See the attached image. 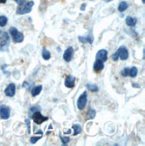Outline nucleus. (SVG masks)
I'll return each instance as SVG.
<instances>
[{"label": "nucleus", "mask_w": 145, "mask_h": 146, "mask_svg": "<svg viewBox=\"0 0 145 146\" xmlns=\"http://www.w3.org/2000/svg\"><path fill=\"white\" fill-rule=\"evenodd\" d=\"M6 2V0H0V4H5Z\"/></svg>", "instance_id": "30"}, {"label": "nucleus", "mask_w": 145, "mask_h": 146, "mask_svg": "<svg viewBox=\"0 0 145 146\" xmlns=\"http://www.w3.org/2000/svg\"><path fill=\"white\" fill-rule=\"evenodd\" d=\"M85 6H86V5H85V4H83V5H81V10H84V9H85Z\"/></svg>", "instance_id": "29"}, {"label": "nucleus", "mask_w": 145, "mask_h": 146, "mask_svg": "<svg viewBox=\"0 0 145 146\" xmlns=\"http://www.w3.org/2000/svg\"><path fill=\"white\" fill-rule=\"evenodd\" d=\"M73 48L72 47H69L65 51L63 58H64L66 62H70L73 58Z\"/></svg>", "instance_id": "9"}, {"label": "nucleus", "mask_w": 145, "mask_h": 146, "mask_svg": "<svg viewBox=\"0 0 145 146\" xmlns=\"http://www.w3.org/2000/svg\"><path fill=\"white\" fill-rule=\"evenodd\" d=\"M137 74H138V69L135 66H133V67H131L129 69V75L131 76L132 78L135 77V76L137 75Z\"/></svg>", "instance_id": "19"}, {"label": "nucleus", "mask_w": 145, "mask_h": 146, "mask_svg": "<svg viewBox=\"0 0 145 146\" xmlns=\"http://www.w3.org/2000/svg\"><path fill=\"white\" fill-rule=\"evenodd\" d=\"M117 54H118L119 58H120L121 60H126L128 58V56H129L127 48L124 46L120 47L117 49Z\"/></svg>", "instance_id": "7"}, {"label": "nucleus", "mask_w": 145, "mask_h": 146, "mask_svg": "<svg viewBox=\"0 0 145 146\" xmlns=\"http://www.w3.org/2000/svg\"><path fill=\"white\" fill-rule=\"evenodd\" d=\"M15 1L20 5H23V4H24L25 3V0H15Z\"/></svg>", "instance_id": "28"}, {"label": "nucleus", "mask_w": 145, "mask_h": 146, "mask_svg": "<svg viewBox=\"0 0 145 146\" xmlns=\"http://www.w3.org/2000/svg\"><path fill=\"white\" fill-rule=\"evenodd\" d=\"M127 8H128V4L126 2H124V1L121 2L120 4H119V5H118V11L119 12H124V11L126 10Z\"/></svg>", "instance_id": "16"}, {"label": "nucleus", "mask_w": 145, "mask_h": 146, "mask_svg": "<svg viewBox=\"0 0 145 146\" xmlns=\"http://www.w3.org/2000/svg\"><path fill=\"white\" fill-rule=\"evenodd\" d=\"M10 34L12 35V38L13 40H14V41L15 43H21L24 40V36L22 33H20V31H18V30L15 27H12L10 28Z\"/></svg>", "instance_id": "2"}, {"label": "nucleus", "mask_w": 145, "mask_h": 146, "mask_svg": "<svg viewBox=\"0 0 145 146\" xmlns=\"http://www.w3.org/2000/svg\"><path fill=\"white\" fill-rule=\"evenodd\" d=\"M103 68H104V62L96 60L93 65V70L95 72H99V71L103 70Z\"/></svg>", "instance_id": "12"}, {"label": "nucleus", "mask_w": 145, "mask_h": 146, "mask_svg": "<svg viewBox=\"0 0 145 146\" xmlns=\"http://www.w3.org/2000/svg\"><path fill=\"white\" fill-rule=\"evenodd\" d=\"M34 5V2L30 1L28 3H24L23 5H20L17 7L16 10V14L17 15H26L29 14V13L32 9V6Z\"/></svg>", "instance_id": "1"}, {"label": "nucleus", "mask_w": 145, "mask_h": 146, "mask_svg": "<svg viewBox=\"0 0 145 146\" xmlns=\"http://www.w3.org/2000/svg\"><path fill=\"white\" fill-rule=\"evenodd\" d=\"M106 2H110V1H112V0H105Z\"/></svg>", "instance_id": "31"}, {"label": "nucleus", "mask_w": 145, "mask_h": 146, "mask_svg": "<svg viewBox=\"0 0 145 146\" xmlns=\"http://www.w3.org/2000/svg\"><path fill=\"white\" fill-rule=\"evenodd\" d=\"M75 84V77L72 75H68L66 76V81H65V85L67 88H73Z\"/></svg>", "instance_id": "11"}, {"label": "nucleus", "mask_w": 145, "mask_h": 146, "mask_svg": "<svg viewBox=\"0 0 145 146\" xmlns=\"http://www.w3.org/2000/svg\"><path fill=\"white\" fill-rule=\"evenodd\" d=\"M25 123H27V125H28V133L30 132V120L29 119H26L25 120Z\"/></svg>", "instance_id": "27"}, {"label": "nucleus", "mask_w": 145, "mask_h": 146, "mask_svg": "<svg viewBox=\"0 0 145 146\" xmlns=\"http://www.w3.org/2000/svg\"><path fill=\"white\" fill-rule=\"evenodd\" d=\"M142 3H143V4L145 3V0H142Z\"/></svg>", "instance_id": "32"}, {"label": "nucleus", "mask_w": 145, "mask_h": 146, "mask_svg": "<svg viewBox=\"0 0 145 146\" xmlns=\"http://www.w3.org/2000/svg\"><path fill=\"white\" fill-rule=\"evenodd\" d=\"M10 42V38L7 33L0 30V50L7 47Z\"/></svg>", "instance_id": "3"}, {"label": "nucleus", "mask_w": 145, "mask_h": 146, "mask_svg": "<svg viewBox=\"0 0 145 146\" xmlns=\"http://www.w3.org/2000/svg\"><path fill=\"white\" fill-rule=\"evenodd\" d=\"M78 39L81 43H91V44L93 41V38L92 37L91 38V36H88V37H81L80 36Z\"/></svg>", "instance_id": "15"}, {"label": "nucleus", "mask_w": 145, "mask_h": 146, "mask_svg": "<svg viewBox=\"0 0 145 146\" xmlns=\"http://www.w3.org/2000/svg\"><path fill=\"white\" fill-rule=\"evenodd\" d=\"M50 56H51V54H50L48 50L46 48H43L42 49V58L45 60H48L50 58Z\"/></svg>", "instance_id": "17"}, {"label": "nucleus", "mask_w": 145, "mask_h": 146, "mask_svg": "<svg viewBox=\"0 0 145 146\" xmlns=\"http://www.w3.org/2000/svg\"><path fill=\"white\" fill-rule=\"evenodd\" d=\"M10 117V109L5 105L0 106V117L2 119H8Z\"/></svg>", "instance_id": "6"}, {"label": "nucleus", "mask_w": 145, "mask_h": 146, "mask_svg": "<svg viewBox=\"0 0 145 146\" xmlns=\"http://www.w3.org/2000/svg\"><path fill=\"white\" fill-rule=\"evenodd\" d=\"M86 88H87L89 91L92 92H98V90H99V88H98L96 85H94V84H86Z\"/></svg>", "instance_id": "20"}, {"label": "nucleus", "mask_w": 145, "mask_h": 146, "mask_svg": "<svg viewBox=\"0 0 145 146\" xmlns=\"http://www.w3.org/2000/svg\"><path fill=\"white\" fill-rule=\"evenodd\" d=\"M5 94L7 97H14L15 94V85L14 84H10L5 90Z\"/></svg>", "instance_id": "10"}, {"label": "nucleus", "mask_w": 145, "mask_h": 146, "mask_svg": "<svg viewBox=\"0 0 145 146\" xmlns=\"http://www.w3.org/2000/svg\"><path fill=\"white\" fill-rule=\"evenodd\" d=\"M96 58L97 60L106 62L108 60V51H107L106 49H100L96 55Z\"/></svg>", "instance_id": "8"}, {"label": "nucleus", "mask_w": 145, "mask_h": 146, "mask_svg": "<svg viewBox=\"0 0 145 146\" xmlns=\"http://www.w3.org/2000/svg\"><path fill=\"white\" fill-rule=\"evenodd\" d=\"M41 91H42V85L35 86V87H33L32 90H31V95H32L33 97H36L41 92Z\"/></svg>", "instance_id": "14"}, {"label": "nucleus", "mask_w": 145, "mask_h": 146, "mask_svg": "<svg viewBox=\"0 0 145 146\" xmlns=\"http://www.w3.org/2000/svg\"><path fill=\"white\" fill-rule=\"evenodd\" d=\"M40 138H41V135L40 136H38V137H31L30 138V143H36L38 141L40 140Z\"/></svg>", "instance_id": "25"}, {"label": "nucleus", "mask_w": 145, "mask_h": 146, "mask_svg": "<svg viewBox=\"0 0 145 146\" xmlns=\"http://www.w3.org/2000/svg\"><path fill=\"white\" fill-rule=\"evenodd\" d=\"M86 104H87V93L86 92H84L77 100V108L80 110H83L86 107Z\"/></svg>", "instance_id": "5"}, {"label": "nucleus", "mask_w": 145, "mask_h": 146, "mask_svg": "<svg viewBox=\"0 0 145 146\" xmlns=\"http://www.w3.org/2000/svg\"><path fill=\"white\" fill-rule=\"evenodd\" d=\"M112 58H113V60L114 61H117L118 60V58H119V56H118V54H117V51L112 56Z\"/></svg>", "instance_id": "26"}, {"label": "nucleus", "mask_w": 145, "mask_h": 146, "mask_svg": "<svg viewBox=\"0 0 145 146\" xmlns=\"http://www.w3.org/2000/svg\"><path fill=\"white\" fill-rule=\"evenodd\" d=\"M73 129L74 130V133L73 134V135H79L80 133L81 132V125H78V124H76V125H73Z\"/></svg>", "instance_id": "18"}, {"label": "nucleus", "mask_w": 145, "mask_h": 146, "mask_svg": "<svg viewBox=\"0 0 145 146\" xmlns=\"http://www.w3.org/2000/svg\"><path fill=\"white\" fill-rule=\"evenodd\" d=\"M31 118L33 119V121L37 124V125H40L43 122L47 121L48 119V117H44L42 114L40 113V110H37L35 112H33V115L31 116Z\"/></svg>", "instance_id": "4"}, {"label": "nucleus", "mask_w": 145, "mask_h": 146, "mask_svg": "<svg viewBox=\"0 0 145 146\" xmlns=\"http://www.w3.org/2000/svg\"><path fill=\"white\" fill-rule=\"evenodd\" d=\"M60 138H61V141H62V143L64 145H66L69 143V141H70V138H69V137H62L61 136Z\"/></svg>", "instance_id": "24"}, {"label": "nucleus", "mask_w": 145, "mask_h": 146, "mask_svg": "<svg viewBox=\"0 0 145 146\" xmlns=\"http://www.w3.org/2000/svg\"><path fill=\"white\" fill-rule=\"evenodd\" d=\"M129 69H130V68H128V67L124 68V69H123V71L121 72V75L124 76V77H126V76H128V75H129Z\"/></svg>", "instance_id": "23"}, {"label": "nucleus", "mask_w": 145, "mask_h": 146, "mask_svg": "<svg viewBox=\"0 0 145 146\" xmlns=\"http://www.w3.org/2000/svg\"><path fill=\"white\" fill-rule=\"evenodd\" d=\"M8 19L5 16H0V27H5L7 24Z\"/></svg>", "instance_id": "21"}, {"label": "nucleus", "mask_w": 145, "mask_h": 146, "mask_svg": "<svg viewBox=\"0 0 145 146\" xmlns=\"http://www.w3.org/2000/svg\"><path fill=\"white\" fill-rule=\"evenodd\" d=\"M96 116V111L94 110H90L89 112H88V115H87V118L88 119H93Z\"/></svg>", "instance_id": "22"}, {"label": "nucleus", "mask_w": 145, "mask_h": 146, "mask_svg": "<svg viewBox=\"0 0 145 146\" xmlns=\"http://www.w3.org/2000/svg\"><path fill=\"white\" fill-rule=\"evenodd\" d=\"M125 23H126V24L128 25V26L133 27V26H134V25L136 24L137 19L134 18V17H131V16H128V17H126V19H125Z\"/></svg>", "instance_id": "13"}]
</instances>
